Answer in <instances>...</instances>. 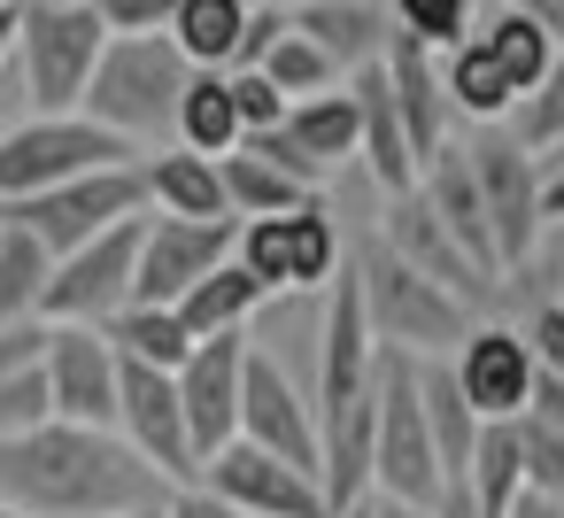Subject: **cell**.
Here are the masks:
<instances>
[{
    "mask_svg": "<svg viewBox=\"0 0 564 518\" xmlns=\"http://www.w3.org/2000/svg\"><path fill=\"white\" fill-rule=\"evenodd\" d=\"M0 9H9V0H0Z\"/></svg>",
    "mask_w": 564,
    "mask_h": 518,
    "instance_id": "cell-57",
    "label": "cell"
},
{
    "mask_svg": "<svg viewBox=\"0 0 564 518\" xmlns=\"http://www.w3.org/2000/svg\"><path fill=\"white\" fill-rule=\"evenodd\" d=\"M518 464H525V495L564 503V425L518 418Z\"/></svg>",
    "mask_w": 564,
    "mask_h": 518,
    "instance_id": "cell-37",
    "label": "cell"
},
{
    "mask_svg": "<svg viewBox=\"0 0 564 518\" xmlns=\"http://www.w3.org/2000/svg\"><path fill=\"white\" fill-rule=\"evenodd\" d=\"M202 487L225 495L240 518H333L317 472H302V464H286V456H263V449H248V441L217 449V456L202 464Z\"/></svg>",
    "mask_w": 564,
    "mask_h": 518,
    "instance_id": "cell-11",
    "label": "cell"
},
{
    "mask_svg": "<svg viewBox=\"0 0 564 518\" xmlns=\"http://www.w3.org/2000/svg\"><path fill=\"white\" fill-rule=\"evenodd\" d=\"M525 348H533V371L564 379V302H541L533 325H525Z\"/></svg>",
    "mask_w": 564,
    "mask_h": 518,
    "instance_id": "cell-44",
    "label": "cell"
},
{
    "mask_svg": "<svg viewBox=\"0 0 564 518\" xmlns=\"http://www.w3.org/2000/svg\"><path fill=\"white\" fill-rule=\"evenodd\" d=\"M101 333L124 364H148V371H178L194 356V333L178 325V310H155V302H124Z\"/></svg>",
    "mask_w": 564,
    "mask_h": 518,
    "instance_id": "cell-29",
    "label": "cell"
},
{
    "mask_svg": "<svg viewBox=\"0 0 564 518\" xmlns=\"http://www.w3.org/2000/svg\"><path fill=\"white\" fill-rule=\"evenodd\" d=\"M117 433L171 487H194L202 479V456H194V433H186V402H178V371H148V364H124L117 356Z\"/></svg>",
    "mask_w": 564,
    "mask_h": 518,
    "instance_id": "cell-10",
    "label": "cell"
},
{
    "mask_svg": "<svg viewBox=\"0 0 564 518\" xmlns=\"http://www.w3.org/2000/svg\"><path fill=\"white\" fill-rule=\"evenodd\" d=\"M47 279H55V248L40 233H24V225H0V325L40 317Z\"/></svg>",
    "mask_w": 564,
    "mask_h": 518,
    "instance_id": "cell-32",
    "label": "cell"
},
{
    "mask_svg": "<svg viewBox=\"0 0 564 518\" xmlns=\"http://www.w3.org/2000/svg\"><path fill=\"white\" fill-rule=\"evenodd\" d=\"M248 325L240 333H209L194 341V356L178 364V402H186V433H194V456L209 464L217 449L240 441V379H248Z\"/></svg>",
    "mask_w": 564,
    "mask_h": 518,
    "instance_id": "cell-12",
    "label": "cell"
},
{
    "mask_svg": "<svg viewBox=\"0 0 564 518\" xmlns=\"http://www.w3.org/2000/svg\"><path fill=\"white\" fill-rule=\"evenodd\" d=\"M387 17H394V32H410L417 47L448 55L456 40L479 32V0H387Z\"/></svg>",
    "mask_w": 564,
    "mask_h": 518,
    "instance_id": "cell-36",
    "label": "cell"
},
{
    "mask_svg": "<svg viewBox=\"0 0 564 518\" xmlns=\"http://www.w3.org/2000/svg\"><path fill=\"white\" fill-rule=\"evenodd\" d=\"M356 132L364 125H356V101L348 94H310V101L286 109V125H271V132H256L240 148H256L263 163H279V171H294L302 186L325 194V171L356 155Z\"/></svg>",
    "mask_w": 564,
    "mask_h": 518,
    "instance_id": "cell-16",
    "label": "cell"
},
{
    "mask_svg": "<svg viewBox=\"0 0 564 518\" xmlns=\"http://www.w3.org/2000/svg\"><path fill=\"white\" fill-rule=\"evenodd\" d=\"M433 518H479V503H471V479H441V495H433Z\"/></svg>",
    "mask_w": 564,
    "mask_h": 518,
    "instance_id": "cell-48",
    "label": "cell"
},
{
    "mask_svg": "<svg viewBox=\"0 0 564 518\" xmlns=\"http://www.w3.org/2000/svg\"><path fill=\"white\" fill-rule=\"evenodd\" d=\"M55 425V395H47V371H17V379H0V441L9 433H40Z\"/></svg>",
    "mask_w": 564,
    "mask_h": 518,
    "instance_id": "cell-39",
    "label": "cell"
},
{
    "mask_svg": "<svg viewBox=\"0 0 564 518\" xmlns=\"http://www.w3.org/2000/svg\"><path fill=\"white\" fill-rule=\"evenodd\" d=\"M379 240H387V248H394L402 263H417V271H425L433 287H448L456 302H471V310H479V302L495 294V279H487V271H479V263H471V256H464V248H456V240L441 233V217H433V209L417 202V186L387 202V233H379Z\"/></svg>",
    "mask_w": 564,
    "mask_h": 518,
    "instance_id": "cell-19",
    "label": "cell"
},
{
    "mask_svg": "<svg viewBox=\"0 0 564 518\" xmlns=\"http://www.w3.org/2000/svg\"><path fill=\"white\" fill-rule=\"evenodd\" d=\"M471 503L479 518H510L518 495H525V464H518V418H487L479 441H471Z\"/></svg>",
    "mask_w": 564,
    "mask_h": 518,
    "instance_id": "cell-30",
    "label": "cell"
},
{
    "mask_svg": "<svg viewBox=\"0 0 564 518\" xmlns=\"http://www.w3.org/2000/svg\"><path fill=\"white\" fill-rule=\"evenodd\" d=\"M232 78V109H240V140H256V132H271V125H286V94L263 78V71H225Z\"/></svg>",
    "mask_w": 564,
    "mask_h": 518,
    "instance_id": "cell-41",
    "label": "cell"
},
{
    "mask_svg": "<svg viewBox=\"0 0 564 518\" xmlns=\"http://www.w3.org/2000/svg\"><path fill=\"white\" fill-rule=\"evenodd\" d=\"M340 518H371V495H364V503H356V510H340Z\"/></svg>",
    "mask_w": 564,
    "mask_h": 518,
    "instance_id": "cell-54",
    "label": "cell"
},
{
    "mask_svg": "<svg viewBox=\"0 0 564 518\" xmlns=\"http://www.w3.org/2000/svg\"><path fill=\"white\" fill-rule=\"evenodd\" d=\"M441 94H448V109L471 117V125H502V117H518V94H510V78H502V63L487 55L479 32L456 40V47L441 55Z\"/></svg>",
    "mask_w": 564,
    "mask_h": 518,
    "instance_id": "cell-25",
    "label": "cell"
},
{
    "mask_svg": "<svg viewBox=\"0 0 564 518\" xmlns=\"http://www.w3.org/2000/svg\"><path fill=\"white\" fill-rule=\"evenodd\" d=\"M148 171V209L155 217H186V225H232V202H225V171L217 155H194V148H171Z\"/></svg>",
    "mask_w": 564,
    "mask_h": 518,
    "instance_id": "cell-22",
    "label": "cell"
},
{
    "mask_svg": "<svg viewBox=\"0 0 564 518\" xmlns=\"http://www.w3.org/2000/svg\"><path fill=\"white\" fill-rule=\"evenodd\" d=\"M240 225H186V217H148L140 233V263H132V302L178 310L194 294V279H209L232 256Z\"/></svg>",
    "mask_w": 564,
    "mask_h": 518,
    "instance_id": "cell-14",
    "label": "cell"
},
{
    "mask_svg": "<svg viewBox=\"0 0 564 518\" xmlns=\"http://www.w3.org/2000/svg\"><path fill=\"white\" fill-rule=\"evenodd\" d=\"M518 418H541V425H564V379H549V371H541V379H533V395H525V410H518Z\"/></svg>",
    "mask_w": 564,
    "mask_h": 518,
    "instance_id": "cell-47",
    "label": "cell"
},
{
    "mask_svg": "<svg viewBox=\"0 0 564 518\" xmlns=\"http://www.w3.org/2000/svg\"><path fill=\"white\" fill-rule=\"evenodd\" d=\"M101 47H109V32H101V17L86 0H24L17 63H24V86H32L40 117H78L86 109Z\"/></svg>",
    "mask_w": 564,
    "mask_h": 518,
    "instance_id": "cell-4",
    "label": "cell"
},
{
    "mask_svg": "<svg viewBox=\"0 0 564 518\" xmlns=\"http://www.w3.org/2000/svg\"><path fill=\"white\" fill-rule=\"evenodd\" d=\"M479 40H487V55L502 63V78H510L518 101L549 78V63H556V47H564V32H556L549 17H525V9H495V17L479 24Z\"/></svg>",
    "mask_w": 564,
    "mask_h": 518,
    "instance_id": "cell-27",
    "label": "cell"
},
{
    "mask_svg": "<svg viewBox=\"0 0 564 518\" xmlns=\"http://www.w3.org/2000/svg\"><path fill=\"white\" fill-rule=\"evenodd\" d=\"M47 356V317H24V325H0V379H17Z\"/></svg>",
    "mask_w": 564,
    "mask_h": 518,
    "instance_id": "cell-45",
    "label": "cell"
},
{
    "mask_svg": "<svg viewBox=\"0 0 564 518\" xmlns=\"http://www.w3.org/2000/svg\"><path fill=\"white\" fill-rule=\"evenodd\" d=\"M371 495L387 503H417L433 510L441 495V449L425 425V395H417V356L379 348V441H371Z\"/></svg>",
    "mask_w": 564,
    "mask_h": 518,
    "instance_id": "cell-5",
    "label": "cell"
},
{
    "mask_svg": "<svg viewBox=\"0 0 564 518\" xmlns=\"http://www.w3.org/2000/svg\"><path fill=\"white\" fill-rule=\"evenodd\" d=\"M140 233H148V217H124V225H109L101 240H86V248L55 256V279H47L40 317H47V325H109V317L132 302Z\"/></svg>",
    "mask_w": 564,
    "mask_h": 518,
    "instance_id": "cell-9",
    "label": "cell"
},
{
    "mask_svg": "<svg viewBox=\"0 0 564 518\" xmlns=\"http://www.w3.org/2000/svg\"><path fill=\"white\" fill-rule=\"evenodd\" d=\"M348 101H356V155H364V171H371V186L394 202V194H410L417 186V155H410V132H402V109H394V86H387V55L379 63H364V71H348Z\"/></svg>",
    "mask_w": 564,
    "mask_h": 518,
    "instance_id": "cell-18",
    "label": "cell"
},
{
    "mask_svg": "<svg viewBox=\"0 0 564 518\" xmlns=\"http://www.w3.org/2000/svg\"><path fill=\"white\" fill-rule=\"evenodd\" d=\"M263 78L286 94V101H310V94H340V63L317 47V40H302V32H286L271 55H263Z\"/></svg>",
    "mask_w": 564,
    "mask_h": 518,
    "instance_id": "cell-35",
    "label": "cell"
},
{
    "mask_svg": "<svg viewBox=\"0 0 564 518\" xmlns=\"http://www.w3.org/2000/svg\"><path fill=\"white\" fill-rule=\"evenodd\" d=\"M495 9H525V17H549L564 32V0H495Z\"/></svg>",
    "mask_w": 564,
    "mask_h": 518,
    "instance_id": "cell-50",
    "label": "cell"
},
{
    "mask_svg": "<svg viewBox=\"0 0 564 518\" xmlns=\"http://www.w3.org/2000/svg\"><path fill=\"white\" fill-rule=\"evenodd\" d=\"M132 163V140H117L94 117H32L17 132H0V209H17L47 186H70L86 171H117Z\"/></svg>",
    "mask_w": 564,
    "mask_h": 518,
    "instance_id": "cell-7",
    "label": "cell"
},
{
    "mask_svg": "<svg viewBox=\"0 0 564 518\" xmlns=\"http://www.w3.org/2000/svg\"><path fill=\"white\" fill-rule=\"evenodd\" d=\"M263 302H271V294H263V279H256L240 256H225L209 279H194V294L178 302V325H186L194 341H209V333H240Z\"/></svg>",
    "mask_w": 564,
    "mask_h": 518,
    "instance_id": "cell-26",
    "label": "cell"
},
{
    "mask_svg": "<svg viewBox=\"0 0 564 518\" xmlns=\"http://www.w3.org/2000/svg\"><path fill=\"white\" fill-rule=\"evenodd\" d=\"M124 518H163V503H155V510H124Z\"/></svg>",
    "mask_w": 564,
    "mask_h": 518,
    "instance_id": "cell-55",
    "label": "cell"
},
{
    "mask_svg": "<svg viewBox=\"0 0 564 518\" xmlns=\"http://www.w3.org/2000/svg\"><path fill=\"white\" fill-rule=\"evenodd\" d=\"M417 395H425V425H433V449H441V479H464L471 472V441H479V410L464 402L448 356H417Z\"/></svg>",
    "mask_w": 564,
    "mask_h": 518,
    "instance_id": "cell-24",
    "label": "cell"
},
{
    "mask_svg": "<svg viewBox=\"0 0 564 518\" xmlns=\"http://www.w3.org/2000/svg\"><path fill=\"white\" fill-rule=\"evenodd\" d=\"M86 9L101 17V32H109V40H132V32H171L178 0H86Z\"/></svg>",
    "mask_w": 564,
    "mask_h": 518,
    "instance_id": "cell-42",
    "label": "cell"
},
{
    "mask_svg": "<svg viewBox=\"0 0 564 518\" xmlns=\"http://www.w3.org/2000/svg\"><path fill=\"white\" fill-rule=\"evenodd\" d=\"M294 32H302V40H317L340 71H364V63H379V55H387L394 17H379L371 0H310V9H294Z\"/></svg>",
    "mask_w": 564,
    "mask_h": 518,
    "instance_id": "cell-23",
    "label": "cell"
},
{
    "mask_svg": "<svg viewBox=\"0 0 564 518\" xmlns=\"http://www.w3.org/2000/svg\"><path fill=\"white\" fill-rule=\"evenodd\" d=\"M178 148H194V155H232V148H240V109H232V78H225V71H194V78H186Z\"/></svg>",
    "mask_w": 564,
    "mask_h": 518,
    "instance_id": "cell-33",
    "label": "cell"
},
{
    "mask_svg": "<svg viewBox=\"0 0 564 518\" xmlns=\"http://www.w3.org/2000/svg\"><path fill=\"white\" fill-rule=\"evenodd\" d=\"M0 217H9V225H24V233H40L55 256H70V248L101 240L109 225H124V217H148V171H140V163L86 171V179H70V186H47V194L17 202V209H0Z\"/></svg>",
    "mask_w": 564,
    "mask_h": 518,
    "instance_id": "cell-8",
    "label": "cell"
},
{
    "mask_svg": "<svg viewBox=\"0 0 564 518\" xmlns=\"http://www.w3.org/2000/svg\"><path fill=\"white\" fill-rule=\"evenodd\" d=\"M186 78H194V63L171 47V32L109 40L101 63H94V86H86V109H78V117L109 125L117 140H171V132H178Z\"/></svg>",
    "mask_w": 564,
    "mask_h": 518,
    "instance_id": "cell-3",
    "label": "cell"
},
{
    "mask_svg": "<svg viewBox=\"0 0 564 518\" xmlns=\"http://www.w3.org/2000/svg\"><path fill=\"white\" fill-rule=\"evenodd\" d=\"M178 487L140 464V449L124 433H94V425H40V433H9L0 441V503L24 518H124V510H155Z\"/></svg>",
    "mask_w": 564,
    "mask_h": 518,
    "instance_id": "cell-1",
    "label": "cell"
},
{
    "mask_svg": "<svg viewBox=\"0 0 564 518\" xmlns=\"http://www.w3.org/2000/svg\"><path fill=\"white\" fill-rule=\"evenodd\" d=\"M217 171H225L232 225H248V217H294L302 202H317V186H302V179H294V171H279V163H263L256 148H232V155H217Z\"/></svg>",
    "mask_w": 564,
    "mask_h": 518,
    "instance_id": "cell-28",
    "label": "cell"
},
{
    "mask_svg": "<svg viewBox=\"0 0 564 518\" xmlns=\"http://www.w3.org/2000/svg\"><path fill=\"white\" fill-rule=\"evenodd\" d=\"M240 441L263 449V456H286L302 472H317V410L310 395L286 379L279 356L248 348V379H240Z\"/></svg>",
    "mask_w": 564,
    "mask_h": 518,
    "instance_id": "cell-15",
    "label": "cell"
},
{
    "mask_svg": "<svg viewBox=\"0 0 564 518\" xmlns=\"http://www.w3.org/2000/svg\"><path fill=\"white\" fill-rule=\"evenodd\" d=\"M541 217H549V225H564V163H556V171H541Z\"/></svg>",
    "mask_w": 564,
    "mask_h": 518,
    "instance_id": "cell-49",
    "label": "cell"
},
{
    "mask_svg": "<svg viewBox=\"0 0 564 518\" xmlns=\"http://www.w3.org/2000/svg\"><path fill=\"white\" fill-rule=\"evenodd\" d=\"M371 518H433V510H417V503H387V495H371Z\"/></svg>",
    "mask_w": 564,
    "mask_h": 518,
    "instance_id": "cell-52",
    "label": "cell"
},
{
    "mask_svg": "<svg viewBox=\"0 0 564 518\" xmlns=\"http://www.w3.org/2000/svg\"><path fill=\"white\" fill-rule=\"evenodd\" d=\"M556 155H564V148H556Z\"/></svg>",
    "mask_w": 564,
    "mask_h": 518,
    "instance_id": "cell-59",
    "label": "cell"
},
{
    "mask_svg": "<svg viewBox=\"0 0 564 518\" xmlns=\"http://www.w3.org/2000/svg\"><path fill=\"white\" fill-rule=\"evenodd\" d=\"M0 225H9V217H0Z\"/></svg>",
    "mask_w": 564,
    "mask_h": 518,
    "instance_id": "cell-58",
    "label": "cell"
},
{
    "mask_svg": "<svg viewBox=\"0 0 564 518\" xmlns=\"http://www.w3.org/2000/svg\"><path fill=\"white\" fill-rule=\"evenodd\" d=\"M417 202L441 217V233L502 287V271H495V233H487V202H479V179H471V155L464 148H441L425 171H417Z\"/></svg>",
    "mask_w": 564,
    "mask_h": 518,
    "instance_id": "cell-21",
    "label": "cell"
},
{
    "mask_svg": "<svg viewBox=\"0 0 564 518\" xmlns=\"http://www.w3.org/2000/svg\"><path fill=\"white\" fill-rule=\"evenodd\" d=\"M163 518H240V510H232L225 495H209V487L194 479V487H178V495L163 503Z\"/></svg>",
    "mask_w": 564,
    "mask_h": 518,
    "instance_id": "cell-46",
    "label": "cell"
},
{
    "mask_svg": "<svg viewBox=\"0 0 564 518\" xmlns=\"http://www.w3.org/2000/svg\"><path fill=\"white\" fill-rule=\"evenodd\" d=\"M294 32V9H248V32L232 47V71H263V55Z\"/></svg>",
    "mask_w": 564,
    "mask_h": 518,
    "instance_id": "cell-43",
    "label": "cell"
},
{
    "mask_svg": "<svg viewBox=\"0 0 564 518\" xmlns=\"http://www.w3.org/2000/svg\"><path fill=\"white\" fill-rule=\"evenodd\" d=\"M348 279L364 294V325L379 348H402V356H448L464 333H471V302H456L448 287H433L417 263H402L379 233L348 248Z\"/></svg>",
    "mask_w": 564,
    "mask_h": 518,
    "instance_id": "cell-2",
    "label": "cell"
},
{
    "mask_svg": "<svg viewBox=\"0 0 564 518\" xmlns=\"http://www.w3.org/2000/svg\"><path fill=\"white\" fill-rule=\"evenodd\" d=\"M248 9H310V0H248Z\"/></svg>",
    "mask_w": 564,
    "mask_h": 518,
    "instance_id": "cell-53",
    "label": "cell"
},
{
    "mask_svg": "<svg viewBox=\"0 0 564 518\" xmlns=\"http://www.w3.org/2000/svg\"><path fill=\"white\" fill-rule=\"evenodd\" d=\"M232 256L263 279V294H286V217H248Z\"/></svg>",
    "mask_w": 564,
    "mask_h": 518,
    "instance_id": "cell-40",
    "label": "cell"
},
{
    "mask_svg": "<svg viewBox=\"0 0 564 518\" xmlns=\"http://www.w3.org/2000/svg\"><path fill=\"white\" fill-rule=\"evenodd\" d=\"M510 518H564V503H549V495H518Z\"/></svg>",
    "mask_w": 564,
    "mask_h": 518,
    "instance_id": "cell-51",
    "label": "cell"
},
{
    "mask_svg": "<svg viewBox=\"0 0 564 518\" xmlns=\"http://www.w3.org/2000/svg\"><path fill=\"white\" fill-rule=\"evenodd\" d=\"M464 155H471V179H479V202H487L495 271H502V287H510L518 271H533L541 233H549V217H541V163H533V148H525L518 132H502V125H479V140H471Z\"/></svg>",
    "mask_w": 564,
    "mask_h": 518,
    "instance_id": "cell-6",
    "label": "cell"
},
{
    "mask_svg": "<svg viewBox=\"0 0 564 518\" xmlns=\"http://www.w3.org/2000/svg\"><path fill=\"white\" fill-rule=\"evenodd\" d=\"M0 518H24V510H9V503H0Z\"/></svg>",
    "mask_w": 564,
    "mask_h": 518,
    "instance_id": "cell-56",
    "label": "cell"
},
{
    "mask_svg": "<svg viewBox=\"0 0 564 518\" xmlns=\"http://www.w3.org/2000/svg\"><path fill=\"white\" fill-rule=\"evenodd\" d=\"M518 140L541 155V148H564V47H556V63H549V78L518 101Z\"/></svg>",
    "mask_w": 564,
    "mask_h": 518,
    "instance_id": "cell-38",
    "label": "cell"
},
{
    "mask_svg": "<svg viewBox=\"0 0 564 518\" xmlns=\"http://www.w3.org/2000/svg\"><path fill=\"white\" fill-rule=\"evenodd\" d=\"M348 271V248H340V225H333V209H325V194L317 202H302L294 217H286V287H333Z\"/></svg>",
    "mask_w": 564,
    "mask_h": 518,
    "instance_id": "cell-34",
    "label": "cell"
},
{
    "mask_svg": "<svg viewBox=\"0 0 564 518\" xmlns=\"http://www.w3.org/2000/svg\"><path fill=\"white\" fill-rule=\"evenodd\" d=\"M47 395H55V418L63 425H94V433H117V348L101 325H47Z\"/></svg>",
    "mask_w": 564,
    "mask_h": 518,
    "instance_id": "cell-13",
    "label": "cell"
},
{
    "mask_svg": "<svg viewBox=\"0 0 564 518\" xmlns=\"http://www.w3.org/2000/svg\"><path fill=\"white\" fill-rule=\"evenodd\" d=\"M240 32H248V0H178V17H171V47L194 71H232Z\"/></svg>",
    "mask_w": 564,
    "mask_h": 518,
    "instance_id": "cell-31",
    "label": "cell"
},
{
    "mask_svg": "<svg viewBox=\"0 0 564 518\" xmlns=\"http://www.w3.org/2000/svg\"><path fill=\"white\" fill-rule=\"evenodd\" d=\"M387 86H394V109H402V132H410V155L417 171L448 148V94H441V55L417 47L410 32L387 40Z\"/></svg>",
    "mask_w": 564,
    "mask_h": 518,
    "instance_id": "cell-20",
    "label": "cell"
},
{
    "mask_svg": "<svg viewBox=\"0 0 564 518\" xmlns=\"http://www.w3.org/2000/svg\"><path fill=\"white\" fill-rule=\"evenodd\" d=\"M448 371H456V387H464V402L479 418H518L525 395H533V379H541L525 333H502V325H471L448 348Z\"/></svg>",
    "mask_w": 564,
    "mask_h": 518,
    "instance_id": "cell-17",
    "label": "cell"
}]
</instances>
